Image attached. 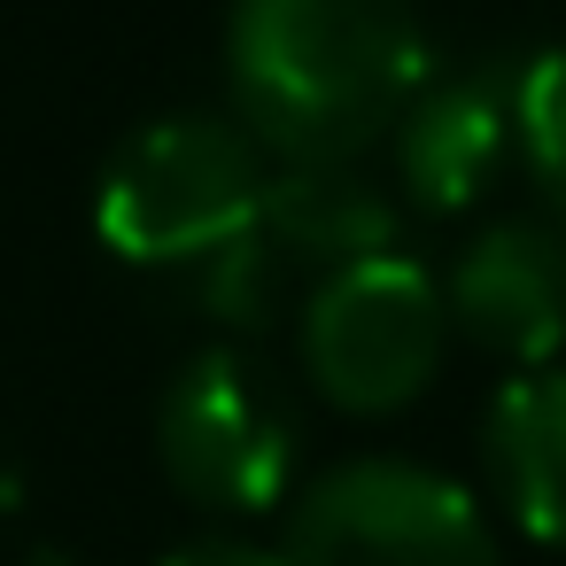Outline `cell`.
<instances>
[{
    "instance_id": "cell-1",
    "label": "cell",
    "mask_w": 566,
    "mask_h": 566,
    "mask_svg": "<svg viewBox=\"0 0 566 566\" xmlns=\"http://www.w3.org/2000/svg\"><path fill=\"white\" fill-rule=\"evenodd\" d=\"M427 71L419 0H233L226 78L272 164H365Z\"/></svg>"
},
{
    "instance_id": "cell-2",
    "label": "cell",
    "mask_w": 566,
    "mask_h": 566,
    "mask_svg": "<svg viewBox=\"0 0 566 566\" xmlns=\"http://www.w3.org/2000/svg\"><path fill=\"white\" fill-rule=\"evenodd\" d=\"M272 187V156L241 117H164L133 133L102 187H94V226L125 264L179 272L210 249H226Z\"/></svg>"
},
{
    "instance_id": "cell-3",
    "label": "cell",
    "mask_w": 566,
    "mask_h": 566,
    "mask_svg": "<svg viewBox=\"0 0 566 566\" xmlns=\"http://www.w3.org/2000/svg\"><path fill=\"white\" fill-rule=\"evenodd\" d=\"M156 458L187 504L218 520H249L287 504L303 465V411L256 349L218 342L171 373L156 403Z\"/></svg>"
},
{
    "instance_id": "cell-4",
    "label": "cell",
    "mask_w": 566,
    "mask_h": 566,
    "mask_svg": "<svg viewBox=\"0 0 566 566\" xmlns=\"http://www.w3.org/2000/svg\"><path fill=\"white\" fill-rule=\"evenodd\" d=\"M280 566H504L489 512L434 465L349 458L287 496Z\"/></svg>"
},
{
    "instance_id": "cell-5",
    "label": "cell",
    "mask_w": 566,
    "mask_h": 566,
    "mask_svg": "<svg viewBox=\"0 0 566 566\" xmlns=\"http://www.w3.org/2000/svg\"><path fill=\"white\" fill-rule=\"evenodd\" d=\"M450 303L427 264L411 256H365L326 272L303 295V373L311 388L349 419H388L427 396L442 373Z\"/></svg>"
},
{
    "instance_id": "cell-6",
    "label": "cell",
    "mask_w": 566,
    "mask_h": 566,
    "mask_svg": "<svg viewBox=\"0 0 566 566\" xmlns=\"http://www.w3.org/2000/svg\"><path fill=\"white\" fill-rule=\"evenodd\" d=\"M396 179L419 210L450 218L489 195L504 156L520 148V71L504 63H458L427 71L411 109L396 117Z\"/></svg>"
},
{
    "instance_id": "cell-7",
    "label": "cell",
    "mask_w": 566,
    "mask_h": 566,
    "mask_svg": "<svg viewBox=\"0 0 566 566\" xmlns=\"http://www.w3.org/2000/svg\"><path fill=\"white\" fill-rule=\"evenodd\" d=\"M442 303H450V326L489 349V357H512L520 373L551 365L558 342H566V233L551 218H496L481 226L450 280H442Z\"/></svg>"
},
{
    "instance_id": "cell-8",
    "label": "cell",
    "mask_w": 566,
    "mask_h": 566,
    "mask_svg": "<svg viewBox=\"0 0 566 566\" xmlns=\"http://www.w3.org/2000/svg\"><path fill=\"white\" fill-rule=\"evenodd\" d=\"M256 226L318 287L326 272L396 249V195L365 164H272V187H264Z\"/></svg>"
},
{
    "instance_id": "cell-9",
    "label": "cell",
    "mask_w": 566,
    "mask_h": 566,
    "mask_svg": "<svg viewBox=\"0 0 566 566\" xmlns=\"http://www.w3.org/2000/svg\"><path fill=\"white\" fill-rule=\"evenodd\" d=\"M481 458L512 527L566 551V365H535L496 388L481 419Z\"/></svg>"
},
{
    "instance_id": "cell-10",
    "label": "cell",
    "mask_w": 566,
    "mask_h": 566,
    "mask_svg": "<svg viewBox=\"0 0 566 566\" xmlns=\"http://www.w3.org/2000/svg\"><path fill=\"white\" fill-rule=\"evenodd\" d=\"M187 272V303L210 318V326H226V334H264V326H280L287 318V303L303 295V264L249 218L226 249H210V256H195V264H179Z\"/></svg>"
},
{
    "instance_id": "cell-11",
    "label": "cell",
    "mask_w": 566,
    "mask_h": 566,
    "mask_svg": "<svg viewBox=\"0 0 566 566\" xmlns=\"http://www.w3.org/2000/svg\"><path fill=\"white\" fill-rule=\"evenodd\" d=\"M520 156L551 210L566 218V48L520 63Z\"/></svg>"
},
{
    "instance_id": "cell-12",
    "label": "cell",
    "mask_w": 566,
    "mask_h": 566,
    "mask_svg": "<svg viewBox=\"0 0 566 566\" xmlns=\"http://www.w3.org/2000/svg\"><path fill=\"white\" fill-rule=\"evenodd\" d=\"M156 566H280V551L272 543H249V535H187Z\"/></svg>"
},
{
    "instance_id": "cell-13",
    "label": "cell",
    "mask_w": 566,
    "mask_h": 566,
    "mask_svg": "<svg viewBox=\"0 0 566 566\" xmlns=\"http://www.w3.org/2000/svg\"><path fill=\"white\" fill-rule=\"evenodd\" d=\"M24 504V465H17V450L9 442H0V520H9Z\"/></svg>"
},
{
    "instance_id": "cell-14",
    "label": "cell",
    "mask_w": 566,
    "mask_h": 566,
    "mask_svg": "<svg viewBox=\"0 0 566 566\" xmlns=\"http://www.w3.org/2000/svg\"><path fill=\"white\" fill-rule=\"evenodd\" d=\"M24 566H86V558H71L63 543H40V551H24Z\"/></svg>"
}]
</instances>
